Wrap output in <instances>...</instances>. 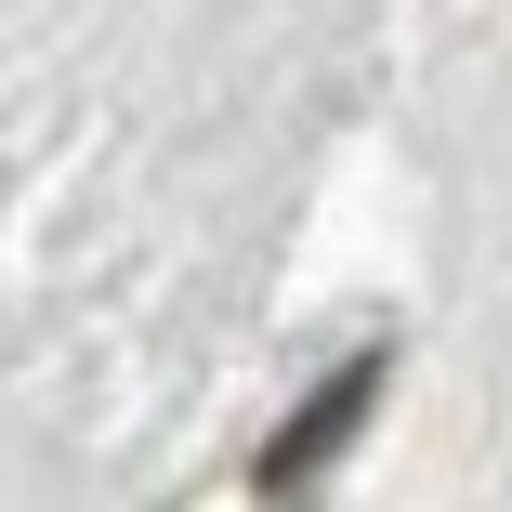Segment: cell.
<instances>
[{
    "mask_svg": "<svg viewBox=\"0 0 512 512\" xmlns=\"http://www.w3.org/2000/svg\"><path fill=\"white\" fill-rule=\"evenodd\" d=\"M381 381H394V342H355V355H329L316 381H302V407L250 447V499H276V512H302V486H316L355 434H368V407H381Z\"/></svg>",
    "mask_w": 512,
    "mask_h": 512,
    "instance_id": "1",
    "label": "cell"
}]
</instances>
